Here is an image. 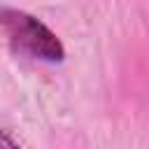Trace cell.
I'll return each mask as SVG.
<instances>
[{
    "mask_svg": "<svg viewBox=\"0 0 149 149\" xmlns=\"http://www.w3.org/2000/svg\"><path fill=\"white\" fill-rule=\"evenodd\" d=\"M5 28L9 35V42L14 49H21L30 54L33 58L42 61H61L63 58V47L56 40V35L42 26L37 19L23 14V12H5Z\"/></svg>",
    "mask_w": 149,
    "mask_h": 149,
    "instance_id": "cell-1",
    "label": "cell"
},
{
    "mask_svg": "<svg viewBox=\"0 0 149 149\" xmlns=\"http://www.w3.org/2000/svg\"><path fill=\"white\" fill-rule=\"evenodd\" d=\"M2 149H16V147L12 144V140H9V135H7V133L2 135Z\"/></svg>",
    "mask_w": 149,
    "mask_h": 149,
    "instance_id": "cell-2",
    "label": "cell"
}]
</instances>
